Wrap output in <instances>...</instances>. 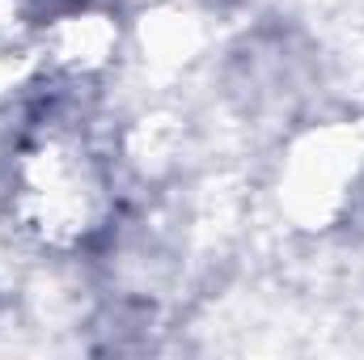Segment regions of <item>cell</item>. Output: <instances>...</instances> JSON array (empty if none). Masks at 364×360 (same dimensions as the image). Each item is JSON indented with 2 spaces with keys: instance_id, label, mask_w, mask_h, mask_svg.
Masks as SVG:
<instances>
[{
  "instance_id": "obj_2",
  "label": "cell",
  "mask_w": 364,
  "mask_h": 360,
  "mask_svg": "<svg viewBox=\"0 0 364 360\" xmlns=\"http://www.w3.org/2000/svg\"><path fill=\"white\" fill-rule=\"evenodd\" d=\"M34 4L47 13H77V9H90L93 0H34Z\"/></svg>"
},
{
  "instance_id": "obj_1",
  "label": "cell",
  "mask_w": 364,
  "mask_h": 360,
  "mask_svg": "<svg viewBox=\"0 0 364 360\" xmlns=\"http://www.w3.org/2000/svg\"><path fill=\"white\" fill-rule=\"evenodd\" d=\"M21 195L30 203V229L55 246H77L110 216V182L97 157L60 132H43L26 153Z\"/></svg>"
}]
</instances>
